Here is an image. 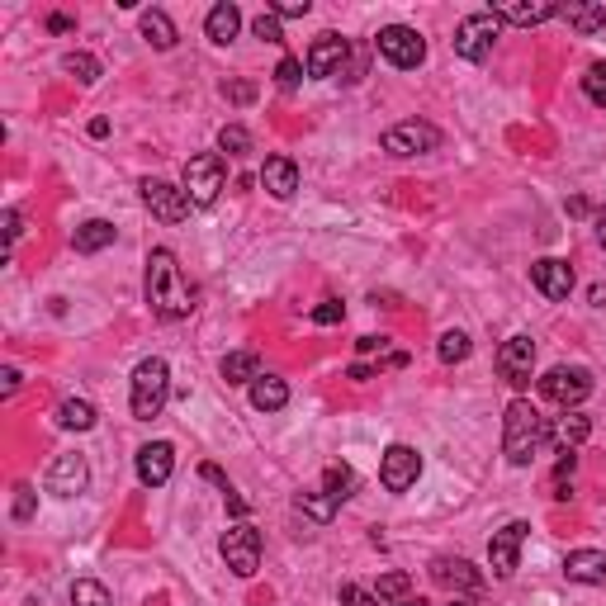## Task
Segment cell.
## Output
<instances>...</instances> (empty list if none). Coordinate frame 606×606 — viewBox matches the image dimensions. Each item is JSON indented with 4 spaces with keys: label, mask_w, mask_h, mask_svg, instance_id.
Wrapping results in <instances>:
<instances>
[{
    "label": "cell",
    "mask_w": 606,
    "mask_h": 606,
    "mask_svg": "<svg viewBox=\"0 0 606 606\" xmlns=\"http://www.w3.org/2000/svg\"><path fill=\"white\" fill-rule=\"evenodd\" d=\"M147 303H152V313L166 322H180L195 313V289L185 285V275L176 266V251L157 247L147 256Z\"/></svg>",
    "instance_id": "cell-1"
},
{
    "label": "cell",
    "mask_w": 606,
    "mask_h": 606,
    "mask_svg": "<svg viewBox=\"0 0 606 606\" xmlns=\"http://www.w3.org/2000/svg\"><path fill=\"white\" fill-rule=\"evenodd\" d=\"M545 441H550V422L540 417V408L531 398H512L507 417H502V455H507V464L526 469L545 450Z\"/></svg>",
    "instance_id": "cell-2"
},
{
    "label": "cell",
    "mask_w": 606,
    "mask_h": 606,
    "mask_svg": "<svg viewBox=\"0 0 606 606\" xmlns=\"http://www.w3.org/2000/svg\"><path fill=\"white\" fill-rule=\"evenodd\" d=\"M166 398H171V365H166L161 356L138 360V370H133V389H128V408H133V417H138V422L161 417Z\"/></svg>",
    "instance_id": "cell-3"
},
{
    "label": "cell",
    "mask_w": 606,
    "mask_h": 606,
    "mask_svg": "<svg viewBox=\"0 0 606 606\" xmlns=\"http://www.w3.org/2000/svg\"><path fill=\"white\" fill-rule=\"evenodd\" d=\"M223 180H228V166H223V152H199V157L185 161V195L195 209H209L218 195H223Z\"/></svg>",
    "instance_id": "cell-4"
},
{
    "label": "cell",
    "mask_w": 606,
    "mask_h": 606,
    "mask_svg": "<svg viewBox=\"0 0 606 606\" xmlns=\"http://www.w3.org/2000/svg\"><path fill=\"white\" fill-rule=\"evenodd\" d=\"M498 38H502V19L493 15V10H479V15L460 19V29H455V53H460L464 62H488Z\"/></svg>",
    "instance_id": "cell-5"
},
{
    "label": "cell",
    "mask_w": 606,
    "mask_h": 606,
    "mask_svg": "<svg viewBox=\"0 0 606 606\" xmlns=\"http://www.w3.org/2000/svg\"><path fill=\"white\" fill-rule=\"evenodd\" d=\"M375 48H379V57H389L398 72H412V67L427 62V38L417 34L412 24H389V29H379Z\"/></svg>",
    "instance_id": "cell-6"
},
{
    "label": "cell",
    "mask_w": 606,
    "mask_h": 606,
    "mask_svg": "<svg viewBox=\"0 0 606 606\" xmlns=\"http://www.w3.org/2000/svg\"><path fill=\"white\" fill-rule=\"evenodd\" d=\"M540 393L550 398L554 408H564V412H573L583 398L592 393V375L583 370V365H554L550 375L540 379Z\"/></svg>",
    "instance_id": "cell-7"
},
{
    "label": "cell",
    "mask_w": 606,
    "mask_h": 606,
    "mask_svg": "<svg viewBox=\"0 0 606 606\" xmlns=\"http://www.w3.org/2000/svg\"><path fill=\"white\" fill-rule=\"evenodd\" d=\"M223 559H228V569L237 578H251V573L261 569V531L251 526V521H237L232 531H223Z\"/></svg>",
    "instance_id": "cell-8"
},
{
    "label": "cell",
    "mask_w": 606,
    "mask_h": 606,
    "mask_svg": "<svg viewBox=\"0 0 606 606\" xmlns=\"http://www.w3.org/2000/svg\"><path fill=\"white\" fill-rule=\"evenodd\" d=\"M436 147H441V128L427 124V119H403L384 133V152H393V157H422Z\"/></svg>",
    "instance_id": "cell-9"
},
{
    "label": "cell",
    "mask_w": 606,
    "mask_h": 606,
    "mask_svg": "<svg viewBox=\"0 0 606 606\" xmlns=\"http://www.w3.org/2000/svg\"><path fill=\"white\" fill-rule=\"evenodd\" d=\"M143 204L161 218V223H185L190 209H195L190 195H185V185H171V180H157V176L143 180Z\"/></svg>",
    "instance_id": "cell-10"
},
{
    "label": "cell",
    "mask_w": 606,
    "mask_h": 606,
    "mask_svg": "<svg viewBox=\"0 0 606 606\" xmlns=\"http://www.w3.org/2000/svg\"><path fill=\"white\" fill-rule=\"evenodd\" d=\"M43 488H48L53 498H81V493L90 488V464H86V455H76V450L57 455V460L48 464V479H43Z\"/></svg>",
    "instance_id": "cell-11"
},
{
    "label": "cell",
    "mask_w": 606,
    "mask_h": 606,
    "mask_svg": "<svg viewBox=\"0 0 606 606\" xmlns=\"http://www.w3.org/2000/svg\"><path fill=\"white\" fill-rule=\"evenodd\" d=\"M526 535H531L526 521H507L502 531H493V540H488V564H493V578H512V573H517V559H521Z\"/></svg>",
    "instance_id": "cell-12"
},
{
    "label": "cell",
    "mask_w": 606,
    "mask_h": 606,
    "mask_svg": "<svg viewBox=\"0 0 606 606\" xmlns=\"http://www.w3.org/2000/svg\"><path fill=\"white\" fill-rule=\"evenodd\" d=\"M531 370H535V341L526 337V332H517V337L502 341L498 351V375L512 384V389H526L531 384Z\"/></svg>",
    "instance_id": "cell-13"
},
{
    "label": "cell",
    "mask_w": 606,
    "mask_h": 606,
    "mask_svg": "<svg viewBox=\"0 0 606 606\" xmlns=\"http://www.w3.org/2000/svg\"><path fill=\"white\" fill-rule=\"evenodd\" d=\"M422 474V455L412 446H389L384 450V460H379V483L389 488V493H408L412 483Z\"/></svg>",
    "instance_id": "cell-14"
},
{
    "label": "cell",
    "mask_w": 606,
    "mask_h": 606,
    "mask_svg": "<svg viewBox=\"0 0 606 606\" xmlns=\"http://www.w3.org/2000/svg\"><path fill=\"white\" fill-rule=\"evenodd\" d=\"M346 62H351V43L341 34H318L313 38V48H308V76H341L346 72Z\"/></svg>",
    "instance_id": "cell-15"
},
{
    "label": "cell",
    "mask_w": 606,
    "mask_h": 606,
    "mask_svg": "<svg viewBox=\"0 0 606 606\" xmlns=\"http://www.w3.org/2000/svg\"><path fill=\"white\" fill-rule=\"evenodd\" d=\"M431 583H436V588L460 592V597H479L483 573L474 569L469 559H431Z\"/></svg>",
    "instance_id": "cell-16"
},
{
    "label": "cell",
    "mask_w": 606,
    "mask_h": 606,
    "mask_svg": "<svg viewBox=\"0 0 606 606\" xmlns=\"http://www.w3.org/2000/svg\"><path fill=\"white\" fill-rule=\"evenodd\" d=\"M531 285L554 303L569 299L573 294V266L569 261H559V256H540V261H531Z\"/></svg>",
    "instance_id": "cell-17"
},
{
    "label": "cell",
    "mask_w": 606,
    "mask_h": 606,
    "mask_svg": "<svg viewBox=\"0 0 606 606\" xmlns=\"http://www.w3.org/2000/svg\"><path fill=\"white\" fill-rule=\"evenodd\" d=\"M171 469H176V446L171 441H152V446L138 450V479H143V488L171 483Z\"/></svg>",
    "instance_id": "cell-18"
},
{
    "label": "cell",
    "mask_w": 606,
    "mask_h": 606,
    "mask_svg": "<svg viewBox=\"0 0 606 606\" xmlns=\"http://www.w3.org/2000/svg\"><path fill=\"white\" fill-rule=\"evenodd\" d=\"M564 573H569V583L602 588L606 583V550H573L569 559H564Z\"/></svg>",
    "instance_id": "cell-19"
},
{
    "label": "cell",
    "mask_w": 606,
    "mask_h": 606,
    "mask_svg": "<svg viewBox=\"0 0 606 606\" xmlns=\"http://www.w3.org/2000/svg\"><path fill=\"white\" fill-rule=\"evenodd\" d=\"M493 15L502 24H545L559 15V5L554 0H507V5H493Z\"/></svg>",
    "instance_id": "cell-20"
},
{
    "label": "cell",
    "mask_w": 606,
    "mask_h": 606,
    "mask_svg": "<svg viewBox=\"0 0 606 606\" xmlns=\"http://www.w3.org/2000/svg\"><path fill=\"white\" fill-rule=\"evenodd\" d=\"M261 185H266L275 199H294V190H299V166L289 157H266V166H261Z\"/></svg>",
    "instance_id": "cell-21"
},
{
    "label": "cell",
    "mask_w": 606,
    "mask_h": 606,
    "mask_svg": "<svg viewBox=\"0 0 606 606\" xmlns=\"http://www.w3.org/2000/svg\"><path fill=\"white\" fill-rule=\"evenodd\" d=\"M72 247L81 251V256H95V251L114 247V223H109V218H86V223L72 232Z\"/></svg>",
    "instance_id": "cell-22"
},
{
    "label": "cell",
    "mask_w": 606,
    "mask_h": 606,
    "mask_svg": "<svg viewBox=\"0 0 606 606\" xmlns=\"http://www.w3.org/2000/svg\"><path fill=\"white\" fill-rule=\"evenodd\" d=\"M559 19H569V29H578V34H602L606 29V5L569 0V5H559Z\"/></svg>",
    "instance_id": "cell-23"
},
{
    "label": "cell",
    "mask_w": 606,
    "mask_h": 606,
    "mask_svg": "<svg viewBox=\"0 0 606 606\" xmlns=\"http://www.w3.org/2000/svg\"><path fill=\"white\" fill-rule=\"evenodd\" d=\"M237 29H242V10H237V5H228V0H223V5H214V10H209V19H204V34L214 38L218 48H228L232 38H237Z\"/></svg>",
    "instance_id": "cell-24"
},
{
    "label": "cell",
    "mask_w": 606,
    "mask_h": 606,
    "mask_svg": "<svg viewBox=\"0 0 606 606\" xmlns=\"http://www.w3.org/2000/svg\"><path fill=\"white\" fill-rule=\"evenodd\" d=\"M289 403V384L280 375H261L251 384V408L256 412H280Z\"/></svg>",
    "instance_id": "cell-25"
},
{
    "label": "cell",
    "mask_w": 606,
    "mask_h": 606,
    "mask_svg": "<svg viewBox=\"0 0 606 606\" xmlns=\"http://www.w3.org/2000/svg\"><path fill=\"white\" fill-rule=\"evenodd\" d=\"M550 436L559 441V450H578L592 436V422L583 417V412H564V417L550 427Z\"/></svg>",
    "instance_id": "cell-26"
},
{
    "label": "cell",
    "mask_w": 606,
    "mask_h": 606,
    "mask_svg": "<svg viewBox=\"0 0 606 606\" xmlns=\"http://www.w3.org/2000/svg\"><path fill=\"white\" fill-rule=\"evenodd\" d=\"M143 38L157 48V53H166V48H176V24H171V15L166 10H143Z\"/></svg>",
    "instance_id": "cell-27"
},
{
    "label": "cell",
    "mask_w": 606,
    "mask_h": 606,
    "mask_svg": "<svg viewBox=\"0 0 606 606\" xmlns=\"http://www.w3.org/2000/svg\"><path fill=\"white\" fill-rule=\"evenodd\" d=\"M218 370H223L228 384H256V379H261V356H256V351H232V356H223Z\"/></svg>",
    "instance_id": "cell-28"
},
{
    "label": "cell",
    "mask_w": 606,
    "mask_h": 606,
    "mask_svg": "<svg viewBox=\"0 0 606 606\" xmlns=\"http://www.w3.org/2000/svg\"><path fill=\"white\" fill-rule=\"evenodd\" d=\"M100 422V412H95V403H86V398H67L62 408H57V427L62 431H90Z\"/></svg>",
    "instance_id": "cell-29"
},
{
    "label": "cell",
    "mask_w": 606,
    "mask_h": 606,
    "mask_svg": "<svg viewBox=\"0 0 606 606\" xmlns=\"http://www.w3.org/2000/svg\"><path fill=\"white\" fill-rule=\"evenodd\" d=\"M322 493L346 502L356 493V469H351V464H327V469H322Z\"/></svg>",
    "instance_id": "cell-30"
},
{
    "label": "cell",
    "mask_w": 606,
    "mask_h": 606,
    "mask_svg": "<svg viewBox=\"0 0 606 606\" xmlns=\"http://www.w3.org/2000/svg\"><path fill=\"white\" fill-rule=\"evenodd\" d=\"M294 507H299L303 517H313L318 526H327V521L337 517V507H341V502H337V498H327V493L318 488V493H299V498H294Z\"/></svg>",
    "instance_id": "cell-31"
},
{
    "label": "cell",
    "mask_w": 606,
    "mask_h": 606,
    "mask_svg": "<svg viewBox=\"0 0 606 606\" xmlns=\"http://www.w3.org/2000/svg\"><path fill=\"white\" fill-rule=\"evenodd\" d=\"M375 597H379V606H384V602H389V606L408 602V597H412V578H408L403 569L384 573V578H379V588H375Z\"/></svg>",
    "instance_id": "cell-32"
},
{
    "label": "cell",
    "mask_w": 606,
    "mask_h": 606,
    "mask_svg": "<svg viewBox=\"0 0 606 606\" xmlns=\"http://www.w3.org/2000/svg\"><path fill=\"white\" fill-rule=\"evenodd\" d=\"M62 72L76 76L81 86H95V81H100V57H90V53H67V57H62Z\"/></svg>",
    "instance_id": "cell-33"
},
{
    "label": "cell",
    "mask_w": 606,
    "mask_h": 606,
    "mask_svg": "<svg viewBox=\"0 0 606 606\" xmlns=\"http://www.w3.org/2000/svg\"><path fill=\"white\" fill-rule=\"evenodd\" d=\"M72 606H114L105 583H95V578H76L72 583Z\"/></svg>",
    "instance_id": "cell-34"
},
{
    "label": "cell",
    "mask_w": 606,
    "mask_h": 606,
    "mask_svg": "<svg viewBox=\"0 0 606 606\" xmlns=\"http://www.w3.org/2000/svg\"><path fill=\"white\" fill-rule=\"evenodd\" d=\"M218 152H228V157H247L251 152V133L242 124H228L218 133Z\"/></svg>",
    "instance_id": "cell-35"
},
{
    "label": "cell",
    "mask_w": 606,
    "mask_h": 606,
    "mask_svg": "<svg viewBox=\"0 0 606 606\" xmlns=\"http://www.w3.org/2000/svg\"><path fill=\"white\" fill-rule=\"evenodd\" d=\"M583 95L597 109H606V62H592L588 72H583Z\"/></svg>",
    "instance_id": "cell-36"
},
{
    "label": "cell",
    "mask_w": 606,
    "mask_h": 606,
    "mask_svg": "<svg viewBox=\"0 0 606 606\" xmlns=\"http://www.w3.org/2000/svg\"><path fill=\"white\" fill-rule=\"evenodd\" d=\"M469 351H474V346H469V337H464V332H446V337H441V346H436V356L446 360V365H460V360H469Z\"/></svg>",
    "instance_id": "cell-37"
},
{
    "label": "cell",
    "mask_w": 606,
    "mask_h": 606,
    "mask_svg": "<svg viewBox=\"0 0 606 606\" xmlns=\"http://www.w3.org/2000/svg\"><path fill=\"white\" fill-rule=\"evenodd\" d=\"M251 34L261 38V43H285V29H280V19L270 15V10H266V15L251 19Z\"/></svg>",
    "instance_id": "cell-38"
},
{
    "label": "cell",
    "mask_w": 606,
    "mask_h": 606,
    "mask_svg": "<svg viewBox=\"0 0 606 606\" xmlns=\"http://www.w3.org/2000/svg\"><path fill=\"white\" fill-rule=\"evenodd\" d=\"M303 72H308V67H303L299 57H280V67H275V81H280V90H294L303 81Z\"/></svg>",
    "instance_id": "cell-39"
},
{
    "label": "cell",
    "mask_w": 606,
    "mask_h": 606,
    "mask_svg": "<svg viewBox=\"0 0 606 606\" xmlns=\"http://www.w3.org/2000/svg\"><path fill=\"white\" fill-rule=\"evenodd\" d=\"M341 606H379V597L360 583H341Z\"/></svg>",
    "instance_id": "cell-40"
},
{
    "label": "cell",
    "mask_w": 606,
    "mask_h": 606,
    "mask_svg": "<svg viewBox=\"0 0 606 606\" xmlns=\"http://www.w3.org/2000/svg\"><path fill=\"white\" fill-rule=\"evenodd\" d=\"M34 507H38L34 488H29V483H19V488H15V512H10V517H15V521H29V517H34Z\"/></svg>",
    "instance_id": "cell-41"
},
{
    "label": "cell",
    "mask_w": 606,
    "mask_h": 606,
    "mask_svg": "<svg viewBox=\"0 0 606 606\" xmlns=\"http://www.w3.org/2000/svg\"><path fill=\"white\" fill-rule=\"evenodd\" d=\"M341 318H346V308H341L337 299H327V303H318V308H313V322H318V327H337Z\"/></svg>",
    "instance_id": "cell-42"
},
{
    "label": "cell",
    "mask_w": 606,
    "mask_h": 606,
    "mask_svg": "<svg viewBox=\"0 0 606 606\" xmlns=\"http://www.w3.org/2000/svg\"><path fill=\"white\" fill-rule=\"evenodd\" d=\"M308 10H313L308 0H280V5H270V15L275 19H303Z\"/></svg>",
    "instance_id": "cell-43"
},
{
    "label": "cell",
    "mask_w": 606,
    "mask_h": 606,
    "mask_svg": "<svg viewBox=\"0 0 606 606\" xmlns=\"http://www.w3.org/2000/svg\"><path fill=\"white\" fill-rule=\"evenodd\" d=\"M223 95H228L232 105H251V100H256V86H251V81H228Z\"/></svg>",
    "instance_id": "cell-44"
},
{
    "label": "cell",
    "mask_w": 606,
    "mask_h": 606,
    "mask_svg": "<svg viewBox=\"0 0 606 606\" xmlns=\"http://www.w3.org/2000/svg\"><path fill=\"white\" fill-rule=\"evenodd\" d=\"M199 479H204V483H214V488H223V493H232L228 474H223V469H218V464H199Z\"/></svg>",
    "instance_id": "cell-45"
},
{
    "label": "cell",
    "mask_w": 606,
    "mask_h": 606,
    "mask_svg": "<svg viewBox=\"0 0 606 606\" xmlns=\"http://www.w3.org/2000/svg\"><path fill=\"white\" fill-rule=\"evenodd\" d=\"M384 346H389V337H360V341H356L360 356H375V351H384Z\"/></svg>",
    "instance_id": "cell-46"
},
{
    "label": "cell",
    "mask_w": 606,
    "mask_h": 606,
    "mask_svg": "<svg viewBox=\"0 0 606 606\" xmlns=\"http://www.w3.org/2000/svg\"><path fill=\"white\" fill-rule=\"evenodd\" d=\"M0 223H5V237H10V242L24 232V228H19V209H5V214H0Z\"/></svg>",
    "instance_id": "cell-47"
},
{
    "label": "cell",
    "mask_w": 606,
    "mask_h": 606,
    "mask_svg": "<svg viewBox=\"0 0 606 606\" xmlns=\"http://www.w3.org/2000/svg\"><path fill=\"white\" fill-rule=\"evenodd\" d=\"M0 389H5V393L19 389V370H15V365H5V370H0Z\"/></svg>",
    "instance_id": "cell-48"
},
{
    "label": "cell",
    "mask_w": 606,
    "mask_h": 606,
    "mask_svg": "<svg viewBox=\"0 0 606 606\" xmlns=\"http://www.w3.org/2000/svg\"><path fill=\"white\" fill-rule=\"evenodd\" d=\"M346 375L356 379V384H365V379H375V370H370V365H365V360H356V365H351V370H346Z\"/></svg>",
    "instance_id": "cell-49"
},
{
    "label": "cell",
    "mask_w": 606,
    "mask_h": 606,
    "mask_svg": "<svg viewBox=\"0 0 606 606\" xmlns=\"http://www.w3.org/2000/svg\"><path fill=\"white\" fill-rule=\"evenodd\" d=\"M228 498V512L232 517H247V498H237V493H223Z\"/></svg>",
    "instance_id": "cell-50"
},
{
    "label": "cell",
    "mask_w": 606,
    "mask_h": 606,
    "mask_svg": "<svg viewBox=\"0 0 606 606\" xmlns=\"http://www.w3.org/2000/svg\"><path fill=\"white\" fill-rule=\"evenodd\" d=\"M48 29H53V34H67V29H72V15H53L48 19Z\"/></svg>",
    "instance_id": "cell-51"
},
{
    "label": "cell",
    "mask_w": 606,
    "mask_h": 606,
    "mask_svg": "<svg viewBox=\"0 0 606 606\" xmlns=\"http://www.w3.org/2000/svg\"><path fill=\"white\" fill-rule=\"evenodd\" d=\"M569 214H573V218H583V214H588V199H583V195L569 199Z\"/></svg>",
    "instance_id": "cell-52"
},
{
    "label": "cell",
    "mask_w": 606,
    "mask_h": 606,
    "mask_svg": "<svg viewBox=\"0 0 606 606\" xmlns=\"http://www.w3.org/2000/svg\"><path fill=\"white\" fill-rule=\"evenodd\" d=\"M90 138H109V119H95L90 124Z\"/></svg>",
    "instance_id": "cell-53"
},
{
    "label": "cell",
    "mask_w": 606,
    "mask_h": 606,
    "mask_svg": "<svg viewBox=\"0 0 606 606\" xmlns=\"http://www.w3.org/2000/svg\"><path fill=\"white\" fill-rule=\"evenodd\" d=\"M597 242H602V247H606V209H602V214H597Z\"/></svg>",
    "instance_id": "cell-54"
},
{
    "label": "cell",
    "mask_w": 606,
    "mask_h": 606,
    "mask_svg": "<svg viewBox=\"0 0 606 606\" xmlns=\"http://www.w3.org/2000/svg\"><path fill=\"white\" fill-rule=\"evenodd\" d=\"M398 606H427V602H422V597H408V602H398Z\"/></svg>",
    "instance_id": "cell-55"
},
{
    "label": "cell",
    "mask_w": 606,
    "mask_h": 606,
    "mask_svg": "<svg viewBox=\"0 0 606 606\" xmlns=\"http://www.w3.org/2000/svg\"><path fill=\"white\" fill-rule=\"evenodd\" d=\"M450 606H469V602H464V597H455V602H450Z\"/></svg>",
    "instance_id": "cell-56"
}]
</instances>
